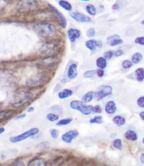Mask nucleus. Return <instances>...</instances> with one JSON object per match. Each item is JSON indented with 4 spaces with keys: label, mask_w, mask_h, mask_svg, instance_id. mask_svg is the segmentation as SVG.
I'll return each mask as SVG.
<instances>
[{
    "label": "nucleus",
    "mask_w": 144,
    "mask_h": 166,
    "mask_svg": "<svg viewBox=\"0 0 144 166\" xmlns=\"http://www.w3.org/2000/svg\"><path fill=\"white\" fill-rule=\"evenodd\" d=\"M80 112L83 114V115H89V114H92L93 112V106L92 105H84V106L82 108Z\"/></svg>",
    "instance_id": "a878e982"
},
{
    "label": "nucleus",
    "mask_w": 144,
    "mask_h": 166,
    "mask_svg": "<svg viewBox=\"0 0 144 166\" xmlns=\"http://www.w3.org/2000/svg\"><path fill=\"white\" fill-rule=\"evenodd\" d=\"M80 1H89V0H80Z\"/></svg>",
    "instance_id": "5fc2aeb1"
},
{
    "label": "nucleus",
    "mask_w": 144,
    "mask_h": 166,
    "mask_svg": "<svg viewBox=\"0 0 144 166\" xmlns=\"http://www.w3.org/2000/svg\"><path fill=\"white\" fill-rule=\"evenodd\" d=\"M142 59H143V55L141 53H135L131 56V62L134 64H138L141 61Z\"/></svg>",
    "instance_id": "bb28decb"
},
{
    "label": "nucleus",
    "mask_w": 144,
    "mask_h": 166,
    "mask_svg": "<svg viewBox=\"0 0 144 166\" xmlns=\"http://www.w3.org/2000/svg\"><path fill=\"white\" fill-rule=\"evenodd\" d=\"M49 146L50 144L48 142H40L38 145H37V147L41 148V149H46V148L48 147Z\"/></svg>",
    "instance_id": "79ce46f5"
},
{
    "label": "nucleus",
    "mask_w": 144,
    "mask_h": 166,
    "mask_svg": "<svg viewBox=\"0 0 144 166\" xmlns=\"http://www.w3.org/2000/svg\"><path fill=\"white\" fill-rule=\"evenodd\" d=\"M103 46V43L101 41H97L95 39H90L86 41L85 43V46L91 51H96V48H101Z\"/></svg>",
    "instance_id": "1a4fd4ad"
},
{
    "label": "nucleus",
    "mask_w": 144,
    "mask_h": 166,
    "mask_svg": "<svg viewBox=\"0 0 144 166\" xmlns=\"http://www.w3.org/2000/svg\"><path fill=\"white\" fill-rule=\"evenodd\" d=\"M105 111L108 114H115V111H117V106L114 101L113 100L108 101V102L106 104Z\"/></svg>",
    "instance_id": "4468645a"
},
{
    "label": "nucleus",
    "mask_w": 144,
    "mask_h": 166,
    "mask_svg": "<svg viewBox=\"0 0 144 166\" xmlns=\"http://www.w3.org/2000/svg\"><path fill=\"white\" fill-rule=\"evenodd\" d=\"M77 75H78V72H77V65L75 63L71 64L69 66L67 70V76L69 79L73 80L77 78Z\"/></svg>",
    "instance_id": "9b49d317"
},
{
    "label": "nucleus",
    "mask_w": 144,
    "mask_h": 166,
    "mask_svg": "<svg viewBox=\"0 0 144 166\" xmlns=\"http://www.w3.org/2000/svg\"><path fill=\"white\" fill-rule=\"evenodd\" d=\"M33 99V93L29 91L19 92L15 95L13 100L11 102V106L13 108H21L25 106Z\"/></svg>",
    "instance_id": "f03ea898"
},
{
    "label": "nucleus",
    "mask_w": 144,
    "mask_h": 166,
    "mask_svg": "<svg viewBox=\"0 0 144 166\" xmlns=\"http://www.w3.org/2000/svg\"><path fill=\"white\" fill-rule=\"evenodd\" d=\"M63 109L61 107H59V109H56V105L55 106H53L51 108V111H54V112H56V111H58V114H63V110H58V109Z\"/></svg>",
    "instance_id": "49530a36"
},
{
    "label": "nucleus",
    "mask_w": 144,
    "mask_h": 166,
    "mask_svg": "<svg viewBox=\"0 0 144 166\" xmlns=\"http://www.w3.org/2000/svg\"><path fill=\"white\" fill-rule=\"evenodd\" d=\"M46 161L44 158H40V157H37L33 159H32L30 162L28 163V165H34V166H42L46 165Z\"/></svg>",
    "instance_id": "dca6fc26"
},
{
    "label": "nucleus",
    "mask_w": 144,
    "mask_h": 166,
    "mask_svg": "<svg viewBox=\"0 0 144 166\" xmlns=\"http://www.w3.org/2000/svg\"><path fill=\"white\" fill-rule=\"evenodd\" d=\"M139 116H140L141 119L143 121H144V111H141V112H140V114H139Z\"/></svg>",
    "instance_id": "3c124183"
},
{
    "label": "nucleus",
    "mask_w": 144,
    "mask_h": 166,
    "mask_svg": "<svg viewBox=\"0 0 144 166\" xmlns=\"http://www.w3.org/2000/svg\"><path fill=\"white\" fill-rule=\"evenodd\" d=\"M48 7H49L50 8L53 10L54 13H55V15L56 16L57 18L58 19L59 21H60V26H61L63 28H66V25H67V21H66V18H65V16H63V15L62 14V13H60V12L56 8H55V7H52V6L49 5V4H48Z\"/></svg>",
    "instance_id": "9d476101"
},
{
    "label": "nucleus",
    "mask_w": 144,
    "mask_h": 166,
    "mask_svg": "<svg viewBox=\"0 0 144 166\" xmlns=\"http://www.w3.org/2000/svg\"><path fill=\"white\" fill-rule=\"evenodd\" d=\"M113 55H114V51H112V50H110V51H108L104 53V56L103 57H104L106 60H110V59L113 58Z\"/></svg>",
    "instance_id": "c9c22d12"
},
{
    "label": "nucleus",
    "mask_w": 144,
    "mask_h": 166,
    "mask_svg": "<svg viewBox=\"0 0 144 166\" xmlns=\"http://www.w3.org/2000/svg\"><path fill=\"white\" fill-rule=\"evenodd\" d=\"M63 162H64V159H63V157L59 156L56 159H54V164H55V165H61V164L63 163Z\"/></svg>",
    "instance_id": "58836bf2"
},
{
    "label": "nucleus",
    "mask_w": 144,
    "mask_h": 166,
    "mask_svg": "<svg viewBox=\"0 0 144 166\" xmlns=\"http://www.w3.org/2000/svg\"><path fill=\"white\" fill-rule=\"evenodd\" d=\"M96 34V31H95L94 28H90L86 32V35L88 37H94Z\"/></svg>",
    "instance_id": "4c0bfd02"
},
{
    "label": "nucleus",
    "mask_w": 144,
    "mask_h": 166,
    "mask_svg": "<svg viewBox=\"0 0 144 166\" xmlns=\"http://www.w3.org/2000/svg\"><path fill=\"white\" fill-rule=\"evenodd\" d=\"M113 93V87L110 86H102L98 91L94 93V97L97 100L104 99Z\"/></svg>",
    "instance_id": "423d86ee"
},
{
    "label": "nucleus",
    "mask_w": 144,
    "mask_h": 166,
    "mask_svg": "<svg viewBox=\"0 0 144 166\" xmlns=\"http://www.w3.org/2000/svg\"><path fill=\"white\" fill-rule=\"evenodd\" d=\"M141 24H143V25H144V20L143 21H141Z\"/></svg>",
    "instance_id": "6e6d98bb"
},
{
    "label": "nucleus",
    "mask_w": 144,
    "mask_h": 166,
    "mask_svg": "<svg viewBox=\"0 0 144 166\" xmlns=\"http://www.w3.org/2000/svg\"><path fill=\"white\" fill-rule=\"evenodd\" d=\"M113 122L117 126L120 127V126H122L125 124L126 120L125 118L122 117V116H115V117H113Z\"/></svg>",
    "instance_id": "412c9836"
},
{
    "label": "nucleus",
    "mask_w": 144,
    "mask_h": 166,
    "mask_svg": "<svg viewBox=\"0 0 144 166\" xmlns=\"http://www.w3.org/2000/svg\"><path fill=\"white\" fill-rule=\"evenodd\" d=\"M94 97V92H88L84 96H83L82 98V102H84V103H89L93 99Z\"/></svg>",
    "instance_id": "393cba45"
},
{
    "label": "nucleus",
    "mask_w": 144,
    "mask_h": 166,
    "mask_svg": "<svg viewBox=\"0 0 144 166\" xmlns=\"http://www.w3.org/2000/svg\"><path fill=\"white\" fill-rule=\"evenodd\" d=\"M59 5L62 7L63 9H64L65 10L68 11H70L72 10V5L70 4L69 2L67 1H65V0H60L59 1Z\"/></svg>",
    "instance_id": "cd10ccee"
},
{
    "label": "nucleus",
    "mask_w": 144,
    "mask_h": 166,
    "mask_svg": "<svg viewBox=\"0 0 144 166\" xmlns=\"http://www.w3.org/2000/svg\"><path fill=\"white\" fill-rule=\"evenodd\" d=\"M14 165H16V166H23V165H25V164H24V163L23 162V161H18V162H16V163L14 164Z\"/></svg>",
    "instance_id": "de8ad7c7"
},
{
    "label": "nucleus",
    "mask_w": 144,
    "mask_h": 166,
    "mask_svg": "<svg viewBox=\"0 0 144 166\" xmlns=\"http://www.w3.org/2000/svg\"><path fill=\"white\" fill-rule=\"evenodd\" d=\"M34 109H35L34 107H30V108L28 109V111H28V112L30 113V112H32V111H34Z\"/></svg>",
    "instance_id": "603ef678"
},
{
    "label": "nucleus",
    "mask_w": 144,
    "mask_h": 166,
    "mask_svg": "<svg viewBox=\"0 0 144 166\" xmlns=\"http://www.w3.org/2000/svg\"><path fill=\"white\" fill-rule=\"evenodd\" d=\"M35 32L44 39H51L57 34V28L54 25L47 22H39L33 25Z\"/></svg>",
    "instance_id": "f257e3e1"
},
{
    "label": "nucleus",
    "mask_w": 144,
    "mask_h": 166,
    "mask_svg": "<svg viewBox=\"0 0 144 166\" xmlns=\"http://www.w3.org/2000/svg\"><path fill=\"white\" fill-rule=\"evenodd\" d=\"M132 65H133L132 62L130 61V60H125V61L122 62V67H123V69H125L131 68V67H132Z\"/></svg>",
    "instance_id": "f704fd0d"
},
{
    "label": "nucleus",
    "mask_w": 144,
    "mask_h": 166,
    "mask_svg": "<svg viewBox=\"0 0 144 166\" xmlns=\"http://www.w3.org/2000/svg\"><path fill=\"white\" fill-rule=\"evenodd\" d=\"M124 54V51H122V49H118L117 51H114V55L116 58H118V57L122 56Z\"/></svg>",
    "instance_id": "a18cd8bd"
},
{
    "label": "nucleus",
    "mask_w": 144,
    "mask_h": 166,
    "mask_svg": "<svg viewBox=\"0 0 144 166\" xmlns=\"http://www.w3.org/2000/svg\"><path fill=\"white\" fill-rule=\"evenodd\" d=\"M83 106H84V102L80 100H72L70 103V107L72 109L76 110L78 111H81Z\"/></svg>",
    "instance_id": "6ab92c4d"
},
{
    "label": "nucleus",
    "mask_w": 144,
    "mask_h": 166,
    "mask_svg": "<svg viewBox=\"0 0 144 166\" xmlns=\"http://www.w3.org/2000/svg\"><path fill=\"white\" fill-rule=\"evenodd\" d=\"M140 160H141V162L143 164H144V153H142L141 156Z\"/></svg>",
    "instance_id": "8fccbe9b"
},
{
    "label": "nucleus",
    "mask_w": 144,
    "mask_h": 166,
    "mask_svg": "<svg viewBox=\"0 0 144 166\" xmlns=\"http://www.w3.org/2000/svg\"><path fill=\"white\" fill-rule=\"evenodd\" d=\"M46 119L50 122L56 121L59 119V116L55 113H49L46 115Z\"/></svg>",
    "instance_id": "2f4dec72"
},
{
    "label": "nucleus",
    "mask_w": 144,
    "mask_h": 166,
    "mask_svg": "<svg viewBox=\"0 0 144 166\" xmlns=\"http://www.w3.org/2000/svg\"><path fill=\"white\" fill-rule=\"evenodd\" d=\"M81 33H80V30L77 29H74V28H71L68 30V36L71 43H74L76 41V39L80 38Z\"/></svg>",
    "instance_id": "ddd939ff"
},
{
    "label": "nucleus",
    "mask_w": 144,
    "mask_h": 166,
    "mask_svg": "<svg viewBox=\"0 0 144 166\" xmlns=\"http://www.w3.org/2000/svg\"><path fill=\"white\" fill-rule=\"evenodd\" d=\"M95 74H96V70H89L84 72L83 76L85 78H89L93 77Z\"/></svg>",
    "instance_id": "72a5a7b5"
},
{
    "label": "nucleus",
    "mask_w": 144,
    "mask_h": 166,
    "mask_svg": "<svg viewBox=\"0 0 144 166\" xmlns=\"http://www.w3.org/2000/svg\"><path fill=\"white\" fill-rule=\"evenodd\" d=\"M135 43L137 44L144 46V37H139L135 39Z\"/></svg>",
    "instance_id": "ea45409f"
},
{
    "label": "nucleus",
    "mask_w": 144,
    "mask_h": 166,
    "mask_svg": "<svg viewBox=\"0 0 144 166\" xmlns=\"http://www.w3.org/2000/svg\"><path fill=\"white\" fill-rule=\"evenodd\" d=\"M143 144H144V138L143 139Z\"/></svg>",
    "instance_id": "4d7b16f0"
},
{
    "label": "nucleus",
    "mask_w": 144,
    "mask_h": 166,
    "mask_svg": "<svg viewBox=\"0 0 144 166\" xmlns=\"http://www.w3.org/2000/svg\"><path fill=\"white\" fill-rule=\"evenodd\" d=\"M56 60H57L56 56H54V55H49V56L46 57V58H42L39 62L40 63H42V65H50L55 63Z\"/></svg>",
    "instance_id": "f3484780"
},
{
    "label": "nucleus",
    "mask_w": 144,
    "mask_h": 166,
    "mask_svg": "<svg viewBox=\"0 0 144 166\" xmlns=\"http://www.w3.org/2000/svg\"><path fill=\"white\" fill-rule=\"evenodd\" d=\"M138 106L141 108H144V96L140 97L137 99Z\"/></svg>",
    "instance_id": "a19ab883"
},
{
    "label": "nucleus",
    "mask_w": 144,
    "mask_h": 166,
    "mask_svg": "<svg viewBox=\"0 0 144 166\" xmlns=\"http://www.w3.org/2000/svg\"><path fill=\"white\" fill-rule=\"evenodd\" d=\"M72 94H73V92H72V90L68 89V88H66V89L62 90L61 91H60L58 93V97L60 98V99H66V98L70 97V96H72Z\"/></svg>",
    "instance_id": "a211bd4d"
},
{
    "label": "nucleus",
    "mask_w": 144,
    "mask_h": 166,
    "mask_svg": "<svg viewBox=\"0 0 144 166\" xmlns=\"http://www.w3.org/2000/svg\"><path fill=\"white\" fill-rule=\"evenodd\" d=\"M89 123L94 124V123H98V124H101V123H104V118L102 116H95L94 117L92 118L89 120Z\"/></svg>",
    "instance_id": "c85d7f7f"
},
{
    "label": "nucleus",
    "mask_w": 144,
    "mask_h": 166,
    "mask_svg": "<svg viewBox=\"0 0 144 166\" xmlns=\"http://www.w3.org/2000/svg\"><path fill=\"white\" fill-rule=\"evenodd\" d=\"M42 82V78L40 76H34V77H31L29 78L28 81H26V85L30 87L36 86H39Z\"/></svg>",
    "instance_id": "2eb2a0df"
},
{
    "label": "nucleus",
    "mask_w": 144,
    "mask_h": 166,
    "mask_svg": "<svg viewBox=\"0 0 144 166\" xmlns=\"http://www.w3.org/2000/svg\"><path fill=\"white\" fill-rule=\"evenodd\" d=\"M39 4L37 0H20L18 3V8L21 12L28 13L37 10Z\"/></svg>",
    "instance_id": "7ed1b4c3"
},
{
    "label": "nucleus",
    "mask_w": 144,
    "mask_h": 166,
    "mask_svg": "<svg viewBox=\"0 0 144 166\" xmlns=\"http://www.w3.org/2000/svg\"><path fill=\"white\" fill-rule=\"evenodd\" d=\"M25 116L26 115H25V114H21V115H19V116H18V117H16V119H17V120H19V119H23V118H25Z\"/></svg>",
    "instance_id": "09e8293b"
},
{
    "label": "nucleus",
    "mask_w": 144,
    "mask_h": 166,
    "mask_svg": "<svg viewBox=\"0 0 144 166\" xmlns=\"http://www.w3.org/2000/svg\"><path fill=\"white\" fill-rule=\"evenodd\" d=\"M104 74H105V72H104V69H99L98 68L97 70H96V74L98 77H103L104 76Z\"/></svg>",
    "instance_id": "c03bdc74"
},
{
    "label": "nucleus",
    "mask_w": 144,
    "mask_h": 166,
    "mask_svg": "<svg viewBox=\"0 0 144 166\" xmlns=\"http://www.w3.org/2000/svg\"><path fill=\"white\" fill-rule=\"evenodd\" d=\"M125 137L127 140H129V141H136L138 140V135L136 132L132 130H128L127 132H125Z\"/></svg>",
    "instance_id": "aec40b11"
},
{
    "label": "nucleus",
    "mask_w": 144,
    "mask_h": 166,
    "mask_svg": "<svg viewBox=\"0 0 144 166\" xmlns=\"http://www.w3.org/2000/svg\"><path fill=\"white\" fill-rule=\"evenodd\" d=\"M78 135L79 132L77 130H68L62 135L61 140L64 142L70 144V143H72V140H75Z\"/></svg>",
    "instance_id": "0eeeda50"
},
{
    "label": "nucleus",
    "mask_w": 144,
    "mask_h": 166,
    "mask_svg": "<svg viewBox=\"0 0 144 166\" xmlns=\"http://www.w3.org/2000/svg\"><path fill=\"white\" fill-rule=\"evenodd\" d=\"M58 50V47L56 43H53V42H46L40 46L39 52L42 55L49 56V55H53L56 53Z\"/></svg>",
    "instance_id": "20e7f679"
},
{
    "label": "nucleus",
    "mask_w": 144,
    "mask_h": 166,
    "mask_svg": "<svg viewBox=\"0 0 144 166\" xmlns=\"http://www.w3.org/2000/svg\"><path fill=\"white\" fill-rule=\"evenodd\" d=\"M86 11L91 16H95L96 14V9L94 6L92 4H89L86 7Z\"/></svg>",
    "instance_id": "7c9ffc66"
},
{
    "label": "nucleus",
    "mask_w": 144,
    "mask_h": 166,
    "mask_svg": "<svg viewBox=\"0 0 144 166\" xmlns=\"http://www.w3.org/2000/svg\"><path fill=\"white\" fill-rule=\"evenodd\" d=\"M4 130H5V129H4V128H0V135H1V133H3V132H4Z\"/></svg>",
    "instance_id": "864d4df0"
},
{
    "label": "nucleus",
    "mask_w": 144,
    "mask_h": 166,
    "mask_svg": "<svg viewBox=\"0 0 144 166\" xmlns=\"http://www.w3.org/2000/svg\"><path fill=\"white\" fill-rule=\"evenodd\" d=\"M16 113V111L14 110H6V111H0V121L7 119L10 117H11L13 114Z\"/></svg>",
    "instance_id": "5701e85b"
},
{
    "label": "nucleus",
    "mask_w": 144,
    "mask_h": 166,
    "mask_svg": "<svg viewBox=\"0 0 144 166\" xmlns=\"http://www.w3.org/2000/svg\"><path fill=\"white\" fill-rule=\"evenodd\" d=\"M39 132V129L37 128H33L31 129L25 131L23 133L21 134V135H17V136L12 137L9 139V141L11 143H17L19 142H22L23 140H26L30 137H33L38 134Z\"/></svg>",
    "instance_id": "39448f33"
},
{
    "label": "nucleus",
    "mask_w": 144,
    "mask_h": 166,
    "mask_svg": "<svg viewBox=\"0 0 144 166\" xmlns=\"http://www.w3.org/2000/svg\"><path fill=\"white\" fill-rule=\"evenodd\" d=\"M113 147L117 149L121 150L122 149V140L120 139H115L113 142Z\"/></svg>",
    "instance_id": "473e14b6"
},
{
    "label": "nucleus",
    "mask_w": 144,
    "mask_h": 166,
    "mask_svg": "<svg viewBox=\"0 0 144 166\" xmlns=\"http://www.w3.org/2000/svg\"><path fill=\"white\" fill-rule=\"evenodd\" d=\"M50 135H51V137L54 139H57L59 135V132L57 129H55V128H53V129H51L49 131Z\"/></svg>",
    "instance_id": "e433bc0d"
},
{
    "label": "nucleus",
    "mask_w": 144,
    "mask_h": 166,
    "mask_svg": "<svg viewBox=\"0 0 144 166\" xmlns=\"http://www.w3.org/2000/svg\"><path fill=\"white\" fill-rule=\"evenodd\" d=\"M72 121V119L71 118H66V119H60V121L56 123L57 126H66V125L70 124L71 122Z\"/></svg>",
    "instance_id": "c756f323"
},
{
    "label": "nucleus",
    "mask_w": 144,
    "mask_h": 166,
    "mask_svg": "<svg viewBox=\"0 0 144 166\" xmlns=\"http://www.w3.org/2000/svg\"><path fill=\"white\" fill-rule=\"evenodd\" d=\"M96 67L99 69H105L107 67V60L104 57H99L96 59Z\"/></svg>",
    "instance_id": "4be33fe9"
},
{
    "label": "nucleus",
    "mask_w": 144,
    "mask_h": 166,
    "mask_svg": "<svg viewBox=\"0 0 144 166\" xmlns=\"http://www.w3.org/2000/svg\"><path fill=\"white\" fill-rule=\"evenodd\" d=\"M107 43H108L110 46H118V45H120L122 43H123V40L120 39L119 35H115L110 36L107 38Z\"/></svg>",
    "instance_id": "f8f14e48"
},
{
    "label": "nucleus",
    "mask_w": 144,
    "mask_h": 166,
    "mask_svg": "<svg viewBox=\"0 0 144 166\" xmlns=\"http://www.w3.org/2000/svg\"><path fill=\"white\" fill-rule=\"evenodd\" d=\"M70 16L75 21L79 22H89L91 21V18L85 14L79 13V12H70Z\"/></svg>",
    "instance_id": "6e6552de"
},
{
    "label": "nucleus",
    "mask_w": 144,
    "mask_h": 166,
    "mask_svg": "<svg viewBox=\"0 0 144 166\" xmlns=\"http://www.w3.org/2000/svg\"><path fill=\"white\" fill-rule=\"evenodd\" d=\"M135 74H136L137 81L139 82H142L144 80V68L139 67L136 69L135 71Z\"/></svg>",
    "instance_id": "b1692460"
},
{
    "label": "nucleus",
    "mask_w": 144,
    "mask_h": 166,
    "mask_svg": "<svg viewBox=\"0 0 144 166\" xmlns=\"http://www.w3.org/2000/svg\"><path fill=\"white\" fill-rule=\"evenodd\" d=\"M93 112L96 113V114H100L102 112V107L100 105H96V106L93 107Z\"/></svg>",
    "instance_id": "37998d69"
}]
</instances>
